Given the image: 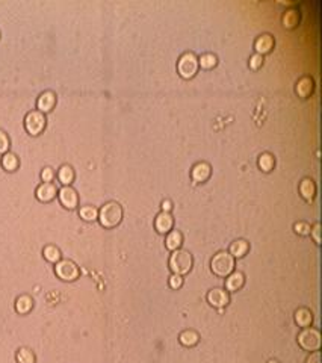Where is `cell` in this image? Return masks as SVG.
<instances>
[{
  "instance_id": "cell-31",
  "label": "cell",
  "mask_w": 322,
  "mask_h": 363,
  "mask_svg": "<svg viewBox=\"0 0 322 363\" xmlns=\"http://www.w3.org/2000/svg\"><path fill=\"white\" fill-rule=\"evenodd\" d=\"M310 224L306 223V221H298L294 224V232L298 235V236H309L310 235Z\"/></svg>"
},
{
  "instance_id": "cell-26",
  "label": "cell",
  "mask_w": 322,
  "mask_h": 363,
  "mask_svg": "<svg viewBox=\"0 0 322 363\" xmlns=\"http://www.w3.org/2000/svg\"><path fill=\"white\" fill-rule=\"evenodd\" d=\"M58 179H59V182L64 185V186H68V185H71L73 183V180H74V170H73V167L71 165H62L61 168H59V171H58Z\"/></svg>"
},
{
  "instance_id": "cell-29",
  "label": "cell",
  "mask_w": 322,
  "mask_h": 363,
  "mask_svg": "<svg viewBox=\"0 0 322 363\" xmlns=\"http://www.w3.org/2000/svg\"><path fill=\"white\" fill-rule=\"evenodd\" d=\"M298 21H300V15H298L297 11L291 9V11H286V12H284V15H283V26H284L286 29H294V27H297Z\"/></svg>"
},
{
  "instance_id": "cell-15",
  "label": "cell",
  "mask_w": 322,
  "mask_h": 363,
  "mask_svg": "<svg viewBox=\"0 0 322 363\" xmlns=\"http://www.w3.org/2000/svg\"><path fill=\"white\" fill-rule=\"evenodd\" d=\"M294 319H295V324L301 328H307L312 325L313 322V313L307 309V307H300L295 310L294 313Z\"/></svg>"
},
{
  "instance_id": "cell-2",
  "label": "cell",
  "mask_w": 322,
  "mask_h": 363,
  "mask_svg": "<svg viewBox=\"0 0 322 363\" xmlns=\"http://www.w3.org/2000/svg\"><path fill=\"white\" fill-rule=\"evenodd\" d=\"M168 265H170V269H171L173 274H177V276H182V277H183L185 274H188V273L192 269V254H191L188 250L179 248V250H176V251L171 253L170 260H168Z\"/></svg>"
},
{
  "instance_id": "cell-28",
  "label": "cell",
  "mask_w": 322,
  "mask_h": 363,
  "mask_svg": "<svg viewBox=\"0 0 322 363\" xmlns=\"http://www.w3.org/2000/svg\"><path fill=\"white\" fill-rule=\"evenodd\" d=\"M79 217L83 220V221H95L99 218V209L94 207V206H82L79 209Z\"/></svg>"
},
{
  "instance_id": "cell-8",
  "label": "cell",
  "mask_w": 322,
  "mask_h": 363,
  "mask_svg": "<svg viewBox=\"0 0 322 363\" xmlns=\"http://www.w3.org/2000/svg\"><path fill=\"white\" fill-rule=\"evenodd\" d=\"M58 197L65 209H76L79 206V195L71 185L62 186L61 189H58Z\"/></svg>"
},
{
  "instance_id": "cell-19",
  "label": "cell",
  "mask_w": 322,
  "mask_h": 363,
  "mask_svg": "<svg viewBox=\"0 0 322 363\" xmlns=\"http://www.w3.org/2000/svg\"><path fill=\"white\" fill-rule=\"evenodd\" d=\"M250 250V244L245 241V239H236L230 244V248H229V253L235 257V259H242Z\"/></svg>"
},
{
  "instance_id": "cell-22",
  "label": "cell",
  "mask_w": 322,
  "mask_h": 363,
  "mask_svg": "<svg viewBox=\"0 0 322 363\" xmlns=\"http://www.w3.org/2000/svg\"><path fill=\"white\" fill-rule=\"evenodd\" d=\"M179 342H180L183 347H186V348H192V347H195V345L200 342V336H198V333L194 331V330H185V331L180 333Z\"/></svg>"
},
{
  "instance_id": "cell-20",
  "label": "cell",
  "mask_w": 322,
  "mask_h": 363,
  "mask_svg": "<svg viewBox=\"0 0 322 363\" xmlns=\"http://www.w3.org/2000/svg\"><path fill=\"white\" fill-rule=\"evenodd\" d=\"M182 244H183V235H182L179 230H171L170 233H167L165 247H167L170 251H176V250L182 248Z\"/></svg>"
},
{
  "instance_id": "cell-12",
  "label": "cell",
  "mask_w": 322,
  "mask_h": 363,
  "mask_svg": "<svg viewBox=\"0 0 322 363\" xmlns=\"http://www.w3.org/2000/svg\"><path fill=\"white\" fill-rule=\"evenodd\" d=\"M56 105V94L53 91H44L40 94L38 100H37V111L46 114V112H50Z\"/></svg>"
},
{
  "instance_id": "cell-13",
  "label": "cell",
  "mask_w": 322,
  "mask_h": 363,
  "mask_svg": "<svg viewBox=\"0 0 322 363\" xmlns=\"http://www.w3.org/2000/svg\"><path fill=\"white\" fill-rule=\"evenodd\" d=\"M210 173H212V168L207 162H198L191 170V177L194 183H203L210 177Z\"/></svg>"
},
{
  "instance_id": "cell-24",
  "label": "cell",
  "mask_w": 322,
  "mask_h": 363,
  "mask_svg": "<svg viewBox=\"0 0 322 363\" xmlns=\"http://www.w3.org/2000/svg\"><path fill=\"white\" fill-rule=\"evenodd\" d=\"M43 256L47 262L50 263H58L61 259H62V254H61V250L56 247V245H46L44 250H43Z\"/></svg>"
},
{
  "instance_id": "cell-4",
  "label": "cell",
  "mask_w": 322,
  "mask_h": 363,
  "mask_svg": "<svg viewBox=\"0 0 322 363\" xmlns=\"http://www.w3.org/2000/svg\"><path fill=\"white\" fill-rule=\"evenodd\" d=\"M298 345L304 350V351H309V353H313V351H319L322 345V336L321 331L318 328H313V327H307V328H303L300 333H298Z\"/></svg>"
},
{
  "instance_id": "cell-6",
  "label": "cell",
  "mask_w": 322,
  "mask_h": 363,
  "mask_svg": "<svg viewBox=\"0 0 322 363\" xmlns=\"http://www.w3.org/2000/svg\"><path fill=\"white\" fill-rule=\"evenodd\" d=\"M55 274L64 282H74V280L79 279L80 269L73 260L61 259L58 263H55Z\"/></svg>"
},
{
  "instance_id": "cell-23",
  "label": "cell",
  "mask_w": 322,
  "mask_h": 363,
  "mask_svg": "<svg viewBox=\"0 0 322 363\" xmlns=\"http://www.w3.org/2000/svg\"><path fill=\"white\" fill-rule=\"evenodd\" d=\"M18 165H20V161H18V158H17V155L15 153H12V152H6L5 155H2V167L6 170V171H15L17 168H18Z\"/></svg>"
},
{
  "instance_id": "cell-18",
  "label": "cell",
  "mask_w": 322,
  "mask_h": 363,
  "mask_svg": "<svg viewBox=\"0 0 322 363\" xmlns=\"http://www.w3.org/2000/svg\"><path fill=\"white\" fill-rule=\"evenodd\" d=\"M313 79L312 77H301L298 82H297V86H295V91L300 97L303 99H307L312 93H313Z\"/></svg>"
},
{
  "instance_id": "cell-9",
  "label": "cell",
  "mask_w": 322,
  "mask_h": 363,
  "mask_svg": "<svg viewBox=\"0 0 322 363\" xmlns=\"http://www.w3.org/2000/svg\"><path fill=\"white\" fill-rule=\"evenodd\" d=\"M174 227V218L170 212H159L154 218V229L160 235H167Z\"/></svg>"
},
{
  "instance_id": "cell-25",
  "label": "cell",
  "mask_w": 322,
  "mask_h": 363,
  "mask_svg": "<svg viewBox=\"0 0 322 363\" xmlns=\"http://www.w3.org/2000/svg\"><path fill=\"white\" fill-rule=\"evenodd\" d=\"M15 360H17V363H37V357H35V353L30 348L21 347V348L17 350Z\"/></svg>"
},
{
  "instance_id": "cell-7",
  "label": "cell",
  "mask_w": 322,
  "mask_h": 363,
  "mask_svg": "<svg viewBox=\"0 0 322 363\" xmlns=\"http://www.w3.org/2000/svg\"><path fill=\"white\" fill-rule=\"evenodd\" d=\"M46 115L40 111H30L27 112V115L24 117V127L27 130V133H30L32 136L40 135L44 129H46Z\"/></svg>"
},
{
  "instance_id": "cell-11",
  "label": "cell",
  "mask_w": 322,
  "mask_h": 363,
  "mask_svg": "<svg viewBox=\"0 0 322 363\" xmlns=\"http://www.w3.org/2000/svg\"><path fill=\"white\" fill-rule=\"evenodd\" d=\"M35 195H37V198H38L41 203H49V201H52V200L56 198V195H58V188H56V185L52 183V182H50V183L43 182V183L37 188Z\"/></svg>"
},
{
  "instance_id": "cell-36",
  "label": "cell",
  "mask_w": 322,
  "mask_h": 363,
  "mask_svg": "<svg viewBox=\"0 0 322 363\" xmlns=\"http://www.w3.org/2000/svg\"><path fill=\"white\" fill-rule=\"evenodd\" d=\"M310 235H312L313 241L316 242L318 245L321 244V224H319V223H316V224L310 229Z\"/></svg>"
},
{
  "instance_id": "cell-27",
  "label": "cell",
  "mask_w": 322,
  "mask_h": 363,
  "mask_svg": "<svg viewBox=\"0 0 322 363\" xmlns=\"http://www.w3.org/2000/svg\"><path fill=\"white\" fill-rule=\"evenodd\" d=\"M259 168L263 171V173H269L272 168H274V165H275V159H274V156L271 155V153H262L260 156H259Z\"/></svg>"
},
{
  "instance_id": "cell-14",
  "label": "cell",
  "mask_w": 322,
  "mask_h": 363,
  "mask_svg": "<svg viewBox=\"0 0 322 363\" xmlns=\"http://www.w3.org/2000/svg\"><path fill=\"white\" fill-rule=\"evenodd\" d=\"M245 285V276L241 271H233L226 277V291L227 292H235L239 291Z\"/></svg>"
},
{
  "instance_id": "cell-38",
  "label": "cell",
  "mask_w": 322,
  "mask_h": 363,
  "mask_svg": "<svg viewBox=\"0 0 322 363\" xmlns=\"http://www.w3.org/2000/svg\"><path fill=\"white\" fill-rule=\"evenodd\" d=\"M160 209H162V212H170L171 214V210H173V201L171 200H164L162 203H160Z\"/></svg>"
},
{
  "instance_id": "cell-1",
  "label": "cell",
  "mask_w": 322,
  "mask_h": 363,
  "mask_svg": "<svg viewBox=\"0 0 322 363\" xmlns=\"http://www.w3.org/2000/svg\"><path fill=\"white\" fill-rule=\"evenodd\" d=\"M97 220L102 227L114 229L123 221V207L117 201H108L100 207Z\"/></svg>"
},
{
  "instance_id": "cell-16",
  "label": "cell",
  "mask_w": 322,
  "mask_h": 363,
  "mask_svg": "<svg viewBox=\"0 0 322 363\" xmlns=\"http://www.w3.org/2000/svg\"><path fill=\"white\" fill-rule=\"evenodd\" d=\"M272 47H274V38L269 34L260 35V37H257V40L254 41V50H256L257 55H262V56L269 53L272 50Z\"/></svg>"
},
{
  "instance_id": "cell-39",
  "label": "cell",
  "mask_w": 322,
  "mask_h": 363,
  "mask_svg": "<svg viewBox=\"0 0 322 363\" xmlns=\"http://www.w3.org/2000/svg\"><path fill=\"white\" fill-rule=\"evenodd\" d=\"M268 363H280V362H278V360H275V359H271V360H269Z\"/></svg>"
},
{
  "instance_id": "cell-32",
  "label": "cell",
  "mask_w": 322,
  "mask_h": 363,
  "mask_svg": "<svg viewBox=\"0 0 322 363\" xmlns=\"http://www.w3.org/2000/svg\"><path fill=\"white\" fill-rule=\"evenodd\" d=\"M168 285L171 289H180L183 286V277L177 274H171V277L168 279Z\"/></svg>"
},
{
  "instance_id": "cell-3",
  "label": "cell",
  "mask_w": 322,
  "mask_h": 363,
  "mask_svg": "<svg viewBox=\"0 0 322 363\" xmlns=\"http://www.w3.org/2000/svg\"><path fill=\"white\" fill-rule=\"evenodd\" d=\"M210 269L216 277L226 279L235 271V257L229 251H218L210 260Z\"/></svg>"
},
{
  "instance_id": "cell-33",
  "label": "cell",
  "mask_w": 322,
  "mask_h": 363,
  "mask_svg": "<svg viewBox=\"0 0 322 363\" xmlns=\"http://www.w3.org/2000/svg\"><path fill=\"white\" fill-rule=\"evenodd\" d=\"M6 152H9V138L3 130H0V155H5Z\"/></svg>"
},
{
  "instance_id": "cell-37",
  "label": "cell",
  "mask_w": 322,
  "mask_h": 363,
  "mask_svg": "<svg viewBox=\"0 0 322 363\" xmlns=\"http://www.w3.org/2000/svg\"><path fill=\"white\" fill-rule=\"evenodd\" d=\"M306 363H322L321 351H313L309 354V357L306 359Z\"/></svg>"
},
{
  "instance_id": "cell-35",
  "label": "cell",
  "mask_w": 322,
  "mask_h": 363,
  "mask_svg": "<svg viewBox=\"0 0 322 363\" xmlns=\"http://www.w3.org/2000/svg\"><path fill=\"white\" fill-rule=\"evenodd\" d=\"M262 64H263V56H262V55L254 53V55H251V56H250V62H248V65H250V68H251V70H259V68L262 67Z\"/></svg>"
},
{
  "instance_id": "cell-30",
  "label": "cell",
  "mask_w": 322,
  "mask_h": 363,
  "mask_svg": "<svg viewBox=\"0 0 322 363\" xmlns=\"http://www.w3.org/2000/svg\"><path fill=\"white\" fill-rule=\"evenodd\" d=\"M216 64H218V58H216V55H213V53H204V55H201V56L198 58V67H201V68H204V70H210V68H213Z\"/></svg>"
},
{
  "instance_id": "cell-17",
  "label": "cell",
  "mask_w": 322,
  "mask_h": 363,
  "mask_svg": "<svg viewBox=\"0 0 322 363\" xmlns=\"http://www.w3.org/2000/svg\"><path fill=\"white\" fill-rule=\"evenodd\" d=\"M300 194H301V197L306 201H309V203L313 201V198L316 195V185H315V182L312 180V179H309V177L303 179L301 183H300Z\"/></svg>"
},
{
  "instance_id": "cell-10",
  "label": "cell",
  "mask_w": 322,
  "mask_h": 363,
  "mask_svg": "<svg viewBox=\"0 0 322 363\" xmlns=\"http://www.w3.org/2000/svg\"><path fill=\"white\" fill-rule=\"evenodd\" d=\"M207 302L213 307L222 309L230 302V295L222 288H213L207 292Z\"/></svg>"
},
{
  "instance_id": "cell-34",
  "label": "cell",
  "mask_w": 322,
  "mask_h": 363,
  "mask_svg": "<svg viewBox=\"0 0 322 363\" xmlns=\"http://www.w3.org/2000/svg\"><path fill=\"white\" fill-rule=\"evenodd\" d=\"M53 179H55V171H53V168L44 167V168L41 170V180L46 182V183H50Z\"/></svg>"
},
{
  "instance_id": "cell-5",
  "label": "cell",
  "mask_w": 322,
  "mask_h": 363,
  "mask_svg": "<svg viewBox=\"0 0 322 363\" xmlns=\"http://www.w3.org/2000/svg\"><path fill=\"white\" fill-rule=\"evenodd\" d=\"M177 71L183 79H192L198 71V58L192 52H185L177 60Z\"/></svg>"
},
{
  "instance_id": "cell-21",
  "label": "cell",
  "mask_w": 322,
  "mask_h": 363,
  "mask_svg": "<svg viewBox=\"0 0 322 363\" xmlns=\"http://www.w3.org/2000/svg\"><path fill=\"white\" fill-rule=\"evenodd\" d=\"M32 309H34V300H32L30 295L23 294V295H20V297L15 300V310H17V313H20V315H27Z\"/></svg>"
}]
</instances>
